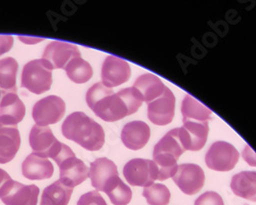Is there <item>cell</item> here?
Instances as JSON below:
<instances>
[{"instance_id": "1", "label": "cell", "mask_w": 256, "mask_h": 205, "mask_svg": "<svg viewBox=\"0 0 256 205\" xmlns=\"http://www.w3.org/2000/svg\"><path fill=\"white\" fill-rule=\"evenodd\" d=\"M62 136L88 151H98L104 144L100 124L83 112L71 113L62 126Z\"/></svg>"}, {"instance_id": "4", "label": "cell", "mask_w": 256, "mask_h": 205, "mask_svg": "<svg viewBox=\"0 0 256 205\" xmlns=\"http://www.w3.org/2000/svg\"><path fill=\"white\" fill-rule=\"evenodd\" d=\"M29 142L34 154L44 158H52L58 166L66 158L75 156L69 146L56 138L48 126L35 124L30 132Z\"/></svg>"}, {"instance_id": "8", "label": "cell", "mask_w": 256, "mask_h": 205, "mask_svg": "<svg viewBox=\"0 0 256 205\" xmlns=\"http://www.w3.org/2000/svg\"><path fill=\"white\" fill-rule=\"evenodd\" d=\"M66 112V104L56 96H48L35 102L32 117L37 126H48L58 122Z\"/></svg>"}, {"instance_id": "22", "label": "cell", "mask_w": 256, "mask_h": 205, "mask_svg": "<svg viewBox=\"0 0 256 205\" xmlns=\"http://www.w3.org/2000/svg\"><path fill=\"white\" fill-rule=\"evenodd\" d=\"M230 189L234 195L256 202V172H241L234 174Z\"/></svg>"}, {"instance_id": "28", "label": "cell", "mask_w": 256, "mask_h": 205, "mask_svg": "<svg viewBox=\"0 0 256 205\" xmlns=\"http://www.w3.org/2000/svg\"><path fill=\"white\" fill-rule=\"evenodd\" d=\"M142 196L150 205H168L170 201V192L162 184H153L152 186L144 188Z\"/></svg>"}, {"instance_id": "15", "label": "cell", "mask_w": 256, "mask_h": 205, "mask_svg": "<svg viewBox=\"0 0 256 205\" xmlns=\"http://www.w3.org/2000/svg\"><path fill=\"white\" fill-rule=\"evenodd\" d=\"M25 114V105L16 92H4L2 98L0 100V123L16 126L18 123L23 120Z\"/></svg>"}, {"instance_id": "14", "label": "cell", "mask_w": 256, "mask_h": 205, "mask_svg": "<svg viewBox=\"0 0 256 205\" xmlns=\"http://www.w3.org/2000/svg\"><path fill=\"white\" fill-rule=\"evenodd\" d=\"M81 56L78 48L74 44L65 42V41L54 40L46 46L42 60H46L54 69L65 70L69 62L76 58Z\"/></svg>"}, {"instance_id": "2", "label": "cell", "mask_w": 256, "mask_h": 205, "mask_svg": "<svg viewBox=\"0 0 256 205\" xmlns=\"http://www.w3.org/2000/svg\"><path fill=\"white\" fill-rule=\"evenodd\" d=\"M86 102L94 114L104 121L114 122L130 115L119 92L114 94L112 88L96 82L86 94Z\"/></svg>"}, {"instance_id": "34", "label": "cell", "mask_w": 256, "mask_h": 205, "mask_svg": "<svg viewBox=\"0 0 256 205\" xmlns=\"http://www.w3.org/2000/svg\"><path fill=\"white\" fill-rule=\"evenodd\" d=\"M0 94H2V92H0Z\"/></svg>"}, {"instance_id": "10", "label": "cell", "mask_w": 256, "mask_h": 205, "mask_svg": "<svg viewBox=\"0 0 256 205\" xmlns=\"http://www.w3.org/2000/svg\"><path fill=\"white\" fill-rule=\"evenodd\" d=\"M176 136L184 151H199L207 142L209 126L208 122L184 121L182 128H176Z\"/></svg>"}, {"instance_id": "31", "label": "cell", "mask_w": 256, "mask_h": 205, "mask_svg": "<svg viewBox=\"0 0 256 205\" xmlns=\"http://www.w3.org/2000/svg\"><path fill=\"white\" fill-rule=\"evenodd\" d=\"M14 46V37L8 34H0V56L10 50Z\"/></svg>"}, {"instance_id": "20", "label": "cell", "mask_w": 256, "mask_h": 205, "mask_svg": "<svg viewBox=\"0 0 256 205\" xmlns=\"http://www.w3.org/2000/svg\"><path fill=\"white\" fill-rule=\"evenodd\" d=\"M119 176L116 164L108 158H98L90 164V170L88 176L92 180V187L96 191H102L111 178Z\"/></svg>"}, {"instance_id": "3", "label": "cell", "mask_w": 256, "mask_h": 205, "mask_svg": "<svg viewBox=\"0 0 256 205\" xmlns=\"http://www.w3.org/2000/svg\"><path fill=\"white\" fill-rule=\"evenodd\" d=\"M184 152L176 136V130H169L154 147L153 161L158 168V180H165L176 174L178 160Z\"/></svg>"}, {"instance_id": "16", "label": "cell", "mask_w": 256, "mask_h": 205, "mask_svg": "<svg viewBox=\"0 0 256 205\" xmlns=\"http://www.w3.org/2000/svg\"><path fill=\"white\" fill-rule=\"evenodd\" d=\"M58 168L60 180L69 188L73 189L88 178V168L76 156L66 158L58 164Z\"/></svg>"}, {"instance_id": "33", "label": "cell", "mask_w": 256, "mask_h": 205, "mask_svg": "<svg viewBox=\"0 0 256 205\" xmlns=\"http://www.w3.org/2000/svg\"><path fill=\"white\" fill-rule=\"evenodd\" d=\"M10 180H12V178L10 176V174L6 170L0 168V191L4 189V187L6 186V182H10Z\"/></svg>"}, {"instance_id": "23", "label": "cell", "mask_w": 256, "mask_h": 205, "mask_svg": "<svg viewBox=\"0 0 256 205\" xmlns=\"http://www.w3.org/2000/svg\"><path fill=\"white\" fill-rule=\"evenodd\" d=\"M182 122L184 121H198L208 122L212 118V112L206 106L196 100L190 94H186L182 102Z\"/></svg>"}, {"instance_id": "32", "label": "cell", "mask_w": 256, "mask_h": 205, "mask_svg": "<svg viewBox=\"0 0 256 205\" xmlns=\"http://www.w3.org/2000/svg\"><path fill=\"white\" fill-rule=\"evenodd\" d=\"M243 157L251 166H256V154L251 150L249 145H246L245 149L243 150Z\"/></svg>"}, {"instance_id": "6", "label": "cell", "mask_w": 256, "mask_h": 205, "mask_svg": "<svg viewBox=\"0 0 256 205\" xmlns=\"http://www.w3.org/2000/svg\"><path fill=\"white\" fill-rule=\"evenodd\" d=\"M123 174L132 186L146 188L158 180V168L153 160L136 158L125 164Z\"/></svg>"}, {"instance_id": "26", "label": "cell", "mask_w": 256, "mask_h": 205, "mask_svg": "<svg viewBox=\"0 0 256 205\" xmlns=\"http://www.w3.org/2000/svg\"><path fill=\"white\" fill-rule=\"evenodd\" d=\"M65 71L68 77L74 84H82L88 82L94 74L92 67L88 62L83 60L81 56H76L72 58L67 64Z\"/></svg>"}, {"instance_id": "17", "label": "cell", "mask_w": 256, "mask_h": 205, "mask_svg": "<svg viewBox=\"0 0 256 205\" xmlns=\"http://www.w3.org/2000/svg\"><path fill=\"white\" fill-rule=\"evenodd\" d=\"M150 126L144 121L128 122L121 132V140L124 146L134 151L142 149L150 140Z\"/></svg>"}, {"instance_id": "18", "label": "cell", "mask_w": 256, "mask_h": 205, "mask_svg": "<svg viewBox=\"0 0 256 205\" xmlns=\"http://www.w3.org/2000/svg\"><path fill=\"white\" fill-rule=\"evenodd\" d=\"M20 146V136L18 126L0 123V163L12 161Z\"/></svg>"}, {"instance_id": "27", "label": "cell", "mask_w": 256, "mask_h": 205, "mask_svg": "<svg viewBox=\"0 0 256 205\" xmlns=\"http://www.w3.org/2000/svg\"><path fill=\"white\" fill-rule=\"evenodd\" d=\"M18 67V62L14 58H0V88L4 90V92H16V78Z\"/></svg>"}, {"instance_id": "29", "label": "cell", "mask_w": 256, "mask_h": 205, "mask_svg": "<svg viewBox=\"0 0 256 205\" xmlns=\"http://www.w3.org/2000/svg\"><path fill=\"white\" fill-rule=\"evenodd\" d=\"M195 205H224L222 196L213 191L205 192L195 200Z\"/></svg>"}, {"instance_id": "12", "label": "cell", "mask_w": 256, "mask_h": 205, "mask_svg": "<svg viewBox=\"0 0 256 205\" xmlns=\"http://www.w3.org/2000/svg\"><path fill=\"white\" fill-rule=\"evenodd\" d=\"M172 178L178 187L186 195L197 194L203 188L205 182L203 170L193 163L180 164Z\"/></svg>"}, {"instance_id": "13", "label": "cell", "mask_w": 256, "mask_h": 205, "mask_svg": "<svg viewBox=\"0 0 256 205\" xmlns=\"http://www.w3.org/2000/svg\"><path fill=\"white\" fill-rule=\"evenodd\" d=\"M176 110V96L168 88L158 98L148 102V118L156 126H167L172 121Z\"/></svg>"}, {"instance_id": "5", "label": "cell", "mask_w": 256, "mask_h": 205, "mask_svg": "<svg viewBox=\"0 0 256 205\" xmlns=\"http://www.w3.org/2000/svg\"><path fill=\"white\" fill-rule=\"evenodd\" d=\"M52 84V68L46 60L39 58L28 62L22 71V88L41 94L50 90Z\"/></svg>"}, {"instance_id": "30", "label": "cell", "mask_w": 256, "mask_h": 205, "mask_svg": "<svg viewBox=\"0 0 256 205\" xmlns=\"http://www.w3.org/2000/svg\"><path fill=\"white\" fill-rule=\"evenodd\" d=\"M77 205H108L102 196L100 194L98 191H92L83 194L78 202Z\"/></svg>"}, {"instance_id": "7", "label": "cell", "mask_w": 256, "mask_h": 205, "mask_svg": "<svg viewBox=\"0 0 256 205\" xmlns=\"http://www.w3.org/2000/svg\"><path fill=\"white\" fill-rule=\"evenodd\" d=\"M239 152L232 144L218 140L208 149L205 161L210 170L216 172H230L234 170L239 160Z\"/></svg>"}, {"instance_id": "9", "label": "cell", "mask_w": 256, "mask_h": 205, "mask_svg": "<svg viewBox=\"0 0 256 205\" xmlns=\"http://www.w3.org/2000/svg\"><path fill=\"white\" fill-rule=\"evenodd\" d=\"M39 192L35 184H23L10 180L0 191V199L6 205H37Z\"/></svg>"}, {"instance_id": "25", "label": "cell", "mask_w": 256, "mask_h": 205, "mask_svg": "<svg viewBox=\"0 0 256 205\" xmlns=\"http://www.w3.org/2000/svg\"><path fill=\"white\" fill-rule=\"evenodd\" d=\"M102 192L109 196L114 205H127L132 198V189L122 182L119 176H115L106 182Z\"/></svg>"}, {"instance_id": "21", "label": "cell", "mask_w": 256, "mask_h": 205, "mask_svg": "<svg viewBox=\"0 0 256 205\" xmlns=\"http://www.w3.org/2000/svg\"><path fill=\"white\" fill-rule=\"evenodd\" d=\"M134 88L142 94L144 102H150L163 94L166 88L161 79L152 73L140 75L136 80Z\"/></svg>"}, {"instance_id": "24", "label": "cell", "mask_w": 256, "mask_h": 205, "mask_svg": "<svg viewBox=\"0 0 256 205\" xmlns=\"http://www.w3.org/2000/svg\"><path fill=\"white\" fill-rule=\"evenodd\" d=\"M72 193L73 189L67 187L58 180L42 192L40 205H68Z\"/></svg>"}, {"instance_id": "19", "label": "cell", "mask_w": 256, "mask_h": 205, "mask_svg": "<svg viewBox=\"0 0 256 205\" xmlns=\"http://www.w3.org/2000/svg\"><path fill=\"white\" fill-rule=\"evenodd\" d=\"M23 176L31 180H46L54 174V166L48 158L34 153L27 156L22 164Z\"/></svg>"}, {"instance_id": "11", "label": "cell", "mask_w": 256, "mask_h": 205, "mask_svg": "<svg viewBox=\"0 0 256 205\" xmlns=\"http://www.w3.org/2000/svg\"><path fill=\"white\" fill-rule=\"evenodd\" d=\"M130 74V66L125 60L110 54L102 66V84L109 88H116L128 81Z\"/></svg>"}]
</instances>
